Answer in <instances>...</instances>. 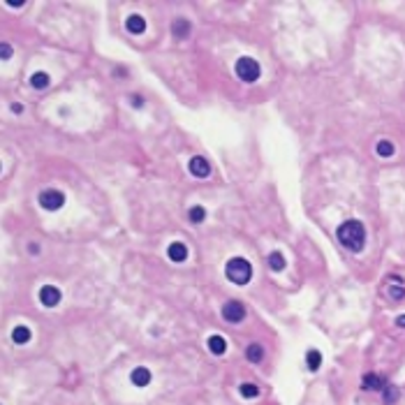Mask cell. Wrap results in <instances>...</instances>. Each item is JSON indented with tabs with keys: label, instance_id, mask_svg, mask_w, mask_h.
<instances>
[{
	"label": "cell",
	"instance_id": "obj_12",
	"mask_svg": "<svg viewBox=\"0 0 405 405\" xmlns=\"http://www.w3.org/2000/svg\"><path fill=\"white\" fill-rule=\"evenodd\" d=\"M31 86L35 91H44L47 86H49V74L47 72H35L31 77Z\"/></svg>",
	"mask_w": 405,
	"mask_h": 405
},
{
	"label": "cell",
	"instance_id": "obj_9",
	"mask_svg": "<svg viewBox=\"0 0 405 405\" xmlns=\"http://www.w3.org/2000/svg\"><path fill=\"white\" fill-rule=\"evenodd\" d=\"M167 255H169V260L171 262H183L187 257V248L181 243V241H174V243L167 248Z\"/></svg>",
	"mask_w": 405,
	"mask_h": 405
},
{
	"label": "cell",
	"instance_id": "obj_2",
	"mask_svg": "<svg viewBox=\"0 0 405 405\" xmlns=\"http://www.w3.org/2000/svg\"><path fill=\"white\" fill-rule=\"evenodd\" d=\"M225 276H227L232 282H236V285H246L250 282L252 278V266H250L248 260H243V257H232L227 262V266H225Z\"/></svg>",
	"mask_w": 405,
	"mask_h": 405
},
{
	"label": "cell",
	"instance_id": "obj_8",
	"mask_svg": "<svg viewBox=\"0 0 405 405\" xmlns=\"http://www.w3.org/2000/svg\"><path fill=\"white\" fill-rule=\"evenodd\" d=\"M125 28L132 32V35H141V32L146 31V21H144V16H139V14H132V16H127V21H125Z\"/></svg>",
	"mask_w": 405,
	"mask_h": 405
},
{
	"label": "cell",
	"instance_id": "obj_13",
	"mask_svg": "<svg viewBox=\"0 0 405 405\" xmlns=\"http://www.w3.org/2000/svg\"><path fill=\"white\" fill-rule=\"evenodd\" d=\"M385 387V382H382V377L380 375H364V389H371V391H377V389H382Z\"/></svg>",
	"mask_w": 405,
	"mask_h": 405
},
{
	"label": "cell",
	"instance_id": "obj_23",
	"mask_svg": "<svg viewBox=\"0 0 405 405\" xmlns=\"http://www.w3.org/2000/svg\"><path fill=\"white\" fill-rule=\"evenodd\" d=\"M396 394H398V391H396V387H387L385 401H387V403H394V401H396Z\"/></svg>",
	"mask_w": 405,
	"mask_h": 405
},
{
	"label": "cell",
	"instance_id": "obj_7",
	"mask_svg": "<svg viewBox=\"0 0 405 405\" xmlns=\"http://www.w3.org/2000/svg\"><path fill=\"white\" fill-rule=\"evenodd\" d=\"M190 171H192V176H197V178H206L208 174H211V165H208L204 157H199V156H195L192 160H190Z\"/></svg>",
	"mask_w": 405,
	"mask_h": 405
},
{
	"label": "cell",
	"instance_id": "obj_15",
	"mask_svg": "<svg viewBox=\"0 0 405 405\" xmlns=\"http://www.w3.org/2000/svg\"><path fill=\"white\" fill-rule=\"evenodd\" d=\"M171 31H174L176 37H187V35H190V23H187L186 19H176L171 23Z\"/></svg>",
	"mask_w": 405,
	"mask_h": 405
},
{
	"label": "cell",
	"instance_id": "obj_14",
	"mask_svg": "<svg viewBox=\"0 0 405 405\" xmlns=\"http://www.w3.org/2000/svg\"><path fill=\"white\" fill-rule=\"evenodd\" d=\"M208 347H211V352L213 354H222L225 350H227V343H225L222 336H211V338H208Z\"/></svg>",
	"mask_w": 405,
	"mask_h": 405
},
{
	"label": "cell",
	"instance_id": "obj_24",
	"mask_svg": "<svg viewBox=\"0 0 405 405\" xmlns=\"http://www.w3.org/2000/svg\"><path fill=\"white\" fill-rule=\"evenodd\" d=\"M12 56V49H10V44H2V61H7Z\"/></svg>",
	"mask_w": 405,
	"mask_h": 405
},
{
	"label": "cell",
	"instance_id": "obj_16",
	"mask_svg": "<svg viewBox=\"0 0 405 405\" xmlns=\"http://www.w3.org/2000/svg\"><path fill=\"white\" fill-rule=\"evenodd\" d=\"M246 357H248V361H252V364H257V361H262V357H264V350H262V345H248V350H246Z\"/></svg>",
	"mask_w": 405,
	"mask_h": 405
},
{
	"label": "cell",
	"instance_id": "obj_20",
	"mask_svg": "<svg viewBox=\"0 0 405 405\" xmlns=\"http://www.w3.org/2000/svg\"><path fill=\"white\" fill-rule=\"evenodd\" d=\"M239 391L243 398H255V396H257V387L252 385V382H246V385L239 387Z\"/></svg>",
	"mask_w": 405,
	"mask_h": 405
},
{
	"label": "cell",
	"instance_id": "obj_27",
	"mask_svg": "<svg viewBox=\"0 0 405 405\" xmlns=\"http://www.w3.org/2000/svg\"><path fill=\"white\" fill-rule=\"evenodd\" d=\"M7 5H10V7H21L23 2H21V0H16V2H14V0H7Z\"/></svg>",
	"mask_w": 405,
	"mask_h": 405
},
{
	"label": "cell",
	"instance_id": "obj_26",
	"mask_svg": "<svg viewBox=\"0 0 405 405\" xmlns=\"http://www.w3.org/2000/svg\"><path fill=\"white\" fill-rule=\"evenodd\" d=\"M12 111H14V114H21V111H23V107H21V104H12Z\"/></svg>",
	"mask_w": 405,
	"mask_h": 405
},
{
	"label": "cell",
	"instance_id": "obj_19",
	"mask_svg": "<svg viewBox=\"0 0 405 405\" xmlns=\"http://www.w3.org/2000/svg\"><path fill=\"white\" fill-rule=\"evenodd\" d=\"M377 156H382V157L394 156V144H391V141H387V139L377 141Z\"/></svg>",
	"mask_w": 405,
	"mask_h": 405
},
{
	"label": "cell",
	"instance_id": "obj_22",
	"mask_svg": "<svg viewBox=\"0 0 405 405\" xmlns=\"http://www.w3.org/2000/svg\"><path fill=\"white\" fill-rule=\"evenodd\" d=\"M389 296H391L394 301H401V299L405 296V290L403 287H389Z\"/></svg>",
	"mask_w": 405,
	"mask_h": 405
},
{
	"label": "cell",
	"instance_id": "obj_10",
	"mask_svg": "<svg viewBox=\"0 0 405 405\" xmlns=\"http://www.w3.org/2000/svg\"><path fill=\"white\" fill-rule=\"evenodd\" d=\"M130 380H132V385H137V387H146L148 382H151V371H148V368H144V366H139V368H135V371H132Z\"/></svg>",
	"mask_w": 405,
	"mask_h": 405
},
{
	"label": "cell",
	"instance_id": "obj_11",
	"mask_svg": "<svg viewBox=\"0 0 405 405\" xmlns=\"http://www.w3.org/2000/svg\"><path fill=\"white\" fill-rule=\"evenodd\" d=\"M12 341L16 345H26L28 341H31V329L28 327H14V331H12Z\"/></svg>",
	"mask_w": 405,
	"mask_h": 405
},
{
	"label": "cell",
	"instance_id": "obj_18",
	"mask_svg": "<svg viewBox=\"0 0 405 405\" xmlns=\"http://www.w3.org/2000/svg\"><path fill=\"white\" fill-rule=\"evenodd\" d=\"M269 266L273 271H282L285 269V257H282L280 252H271L269 255Z\"/></svg>",
	"mask_w": 405,
	"mask_h": 405
},
{
	"label": "cell",
	"instance_id": "obj_25",
	"mask_svg": "<svg viewBox=\"0 0 405 405\" xmlns=\"http://www.w3.org/2000/svg\"><path fill=\"white\" fill-rule=\"evenodd\" d=\"M141 102H144V100H141L139 95H132V104H135V107H141Z\"/></svg>",
	"mask_w": 405,
	"mask_h": 405
},
{
	"label": "cell",
	"instance_id": "obj_17",
	"mask_svg": "<svg viewBox=\"0 0 405 405\" xmlns=\"http://www.w3.org/2000/svg\"><path fill=\"white\" fill-rule=\"evenodd\" d=\"M306 361H308V368H311V371H317L320 364H322V354L317 352V350H311V352L306 354Z\"/></svg>",
	"mask_w": 405,
	"mask_h": 405
},
{
	"label": "cell",
	"instance_id": "obj_5",
	"mask_svg": "<svg viewBox=\"0 0 405 405\" xmlns=\"http://www.w3.org/2000/svg\"><path fill=\"white\" fill-rule=\"evenodd\" d=\"M220 312H222V317H225L227 322H241V320L246 317V306L241 301H227Z\"/></svg>",
	"mask_w": 405,
	"mask_h": 405
},
{
	"label": "cell",
	"instance_id": "obj_3",
	"mask_svg": "<svg viewBox=\"0 0 405 405\" xmlns=\"http://www.w3.org/2000/svg\"><path fill=\"white\" fill-rule=\"evenodd\" d=\"M236 77H239L241 81L246 83H252L260 79V62L255 61V58H250V56H243L236 61Z\"/></svg>",
	"mask_w": 405,
	"mask_h": 405
},
{
	"label": "cell",
	"instance_id": "obj_1",
	"mask_svg": "<svg viewBox=\"0 0 405 405\" xmlns=\"http://www.w3.org/2000/svg\"><path fill=\"white\" fill-rule=\"evenodd\" d=\"M338 241L352 252H361L366 246V229L359 220H347L338 227Z\"/></svg>",
	"mask_w": 405,
	"mask_h": 405
},
{
	"label": "cell",
	"instance_id": "obj_4",
	"mask_svg": "<svg viewBox=\"0 0 405 405\" xmlns=\"http://www.w3.org/2000/svg\"><path fill=\"white\" fill-rule=\"evenodd\" d=\"M40 206L47 208V211H58V208L65 204V195H62L61 190H44L40 192Z\"/></svg>",
	"mask_w": 405,
	"mask_h": 405
},
{
	"label": "cell",
	"instance_id": "obj_6",
	"mask_svg": "<svg viewBox=\"0 0 405 405\" xmlns=\"http://www.w3.org/2000/svg\"><path fill=\"white\" fill-rule=\"evenodd\" d=\"M40 301H42V306H47V308L58 306V301H61V290L53 287V285H44L40 290Z\"/></svg>",
	"mask_w": 405,
	"mask_h": 405
},
{
	"label": "cell",
	"instance_id": "obj_28",
	"mask_svg": "<svg viewBox=\"0 0 405 405\" xmlns=\"http://www.w3.org/2000/svg\"><path fill=\"white\" fill-rule=\"evenodd\" d=\"M396 324H398V327H405V315H401V317L396 320Z\"/></svg>",
	"mask_w": 405,
	"mask_h": 405
},
{
	"label": "cell",
	"instance_id": "obj_21",
	"mask_svg": "<svg viewBox=\"0 0 405 405\" xmlns=\"http://www.w3.org/2000/svg\"><path fill=\"white\" fill-rule=\"evenodd\" d=\"M204 218H206L204 206H192V208H190V220H192V222H202Z\"/></svg>",
	"mask_w": 405,
	"mask_h": 405
}]
</instances>
